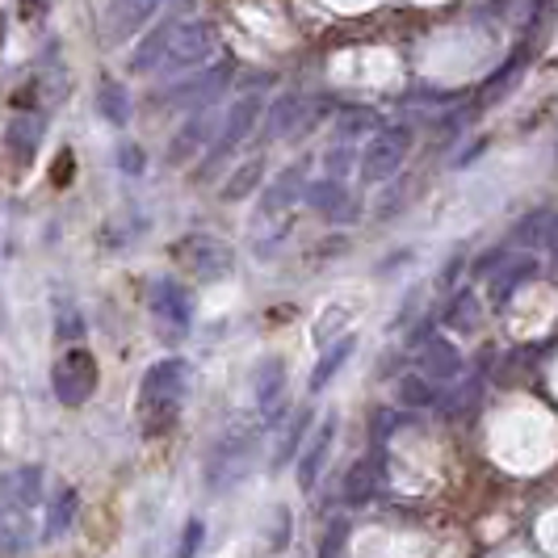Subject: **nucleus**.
I'll return each mask as SVG.
<instances>
[{"instance_id":"obj_1","label":"nucleus","mask_w":558,"mask_h":558,"mask_svg":"<svg viewBox=\"0 0 558 558\" xmlns=\"http://www.w3.org/2000/svg\"><path fill=\"white\" fill-rule=\"evenodd\" d=\"M219 47H223L219 43V29L206 26V22H168V26H156L143 38L135 59H131V68L140 76H147V72L177 76V72L206 68Z\"/></svg>"},{"instance_id":"obj_2","label":"nucleus","mask_w":558,"mask_h":558,"mask_svg":"<svg viewBox=\"0 0 558 558\" xmlns=\"http://www.w3.org/2000/svg\"><path fill=\"white\" fill-rule=\"evenodd\" d=\"M194 369L185 357H165L156 362L140 383V428L143 437H165L181 416V403L190 391Z\"/></svg>"},{"instance_id":"obj_3","label":"nucleus","mask_w":558,"mask_h":558,"mask_svg":"<svg viewBox=\"0 0 558 558\" xmlns=\"http://www.w3.org/2000/svg\"><path fill=\"white\" fill-rule=\"evenodd\" d=\"M256 441H260V428H252V424H231L223 437L215 441V449H210V471H206L215 492H223V487L244 478L252 453H256Z\"/></svg>"},{"instance_id":"obj_4","label":"nucleus","mask_w":558,"mask_h":558,"mask_svg":"<svg viewBox=\"0 0 558 558\" xmlns=\"http://www.w3.org/2000/svg\"><path fill=\"white\" fill-rule=\"evenodd\" d=\"M172 256L181 260V269L194 281H223L231 278L235 269V252L227 240H215V235H185L172 244Z\"/></svg>"},{"instance_id":"obj_5","label":"nucleus","mask_w":558,"mask_h":558,"mask_svg":"<svg viewBox=\"0 0 558 558\" xmlns=\"http://www.w3.org/2000/svg\"><path fill=\"white\" fill-rule=\"evenodd\" d=\"M97 383H101V374H97V357H93L88 349H68V353H59L56 369H51V387H56L63 408L88 403V399L97 395Z\"/></svg>"},{"instance_id":"obj_6","label":"nucleus","mask_w":558,"mask_h":558,"mask_svg":"<svg viewBox=\"0 0 558 558\" xmlns=\"http://www.w3.org/2000/svg\"><path fill=\"white\" fill-rule=\"evenodd\" d=\"M412 151V126H383L374 131L369 147L362 151V181L378 185V181H391L395 172L403 168Z\"/></svg>"},{"instance_id":"obj_7","label":"nucleus","mask_w":558,"mask_h":558,"mask_svg":"<svg viewBox=\"0 0 558 558\" xmlns=\"http://www.w3.org/2000/svg\"><path fill=\"white\" fill-rule=\"evenodd\" d=\"M147 307L156 315V324L168 336H185L194 324V294L177 278H151L147 281Z\"/></svg>"},{"instance_id":"obj_8","label":"nucleus","mask_w":558,"mask_h":558,"mask_svg":"<svg viewBox=\"0 0 558 558\" xmlns=\"http://www.w3.org/2000/svg\"><path fill=\"white\" fill-rule=\"evenodd\" d=\"M260 110H265V101H260L256 93H248V97H240V101L223 113V126H219V135H215L210 151H206V168H219L240 143L248 140L252 126L260 122Z\"/></svg>"},{"instance_id":"obj_9","label":"nucleus","mask_w":558,"mask_h":558,"mask_svg":"<svg viewBox=\"0 0 558 558\" xmlns=\"http://www.w3.org/2000/svg\"><path fill=\"white\" fill-rule=\"evenodd\" d=\"M231 72H235V63L223 59L219 68H206V72H197L190 81L172 84L165 97V106H177V110H197V106H215L219 101V93L227 88L231 81Z\"/></svg>"},{"instance_id":"obj_10","label":"nucleus","mask_w":558,"mask_h":558,"mask_svg":"<svg viewBox=\"0 0 558 558\" xmlns=\"http://www.w3.org/2000/svg\"><path fill=\"white\" fill-rule=\"evenodd\" d=\"M165 0H106L101 9V38L106 43H126L135 38L156 13H160Z\"/></svg>"},{"instance_id":"obj_11","label":"nucleus","mask_w":558,"mask_h":558,"mask_svg":"<svg viewBox=\"0 0 558 558\" xmlns=\"http://www.w3.org/2000/svg\"><path fill=\"white\" fill-rule=\"evenodd\" d=\"M252 387H256V412L265 424H278L286 412V362L278 357H265L252 374Z\"/></svg>"},{"instance_id":"obj_12","label":"nucleus","mask_w":558,"mask_h":558,"mask_svg":"<svg viewBox=\"0 0 558 558\" xmlns=\"http://www.w3.org/2000/svg\"><path fill=\"white\" fill-rule=\"evenodd\" d=\"M332 441H336V416H324V424L315 428V437H311L303 458H299V487L303 492H311L319 483L324 466H328V453H332Z\"/></svg>"},{"instance_id":"obj_13","label":"nucleus","mask_w":558,"mask_h":558,"mask_svg":"<svg viewBox=\"0 0 558 558\" xmlns=\"http://www.w3.org/2000/svg\"><path fill=\"white\" fill-rule=\"evenodd\" d=\"M378 487H383V458H357L353 466H349V475L340 483V496L344 504H369L378 496Z\"/></svg>"},{"instance_id":"obj_14","label":"nucleus","mask_w":558,"mask_h":558,"mask_svg":"<svg viewBox=\"0 0 558 558\" xmlns=\"http://www.w3.org/2000/svg\"><path fill=\"white\" fill-rule=\"evenodd\" d=\"M9 151H13V160L22 168L34 165V156H38V143H43V113H13V122H9Z\"/></svg>"},{"instance_id":"obj_15","label":"nucleus","mask_w":558,"mask_h":558,"mask_svg":"<svg viewBox=\"0 0 558 558\" xmlns=\"http://www.w3.org/2000/svg\"><path fill=\"white\" fill-rule=\"evenodd\" d=\"M420 369L428 374V378H437V383H449V378H458L462 374V357H458V344H449L446 336H428L424 340V349H420Z\"/></svg>"},{"instance_id":"obj_16","label":"nucleus","mask_w":558,"mask_h":558,"mask_svg":"<svg viewBox=\"0 0 558 558\" xmlns=\"http://www.w3.org/2000/svg\"><path fill=\"white\" fill-rule=\"evenodd\" d=\"M0 504H22L34 512L43 504V471L38 466H17V471L0 475Z\"/></svg>"},{"instance_id":"obj_17","label":"nucleus","mask_w":558,"mask_h":558,"mask_svg":"<svg viewBox=\"0 0 558 558\" xmlns=\"http://www.w3.org/2000/svg\"><path fill=\"white\" fill-rule=\"evenodd\" d=\"M303 197H307L311 210H319V215H328V219H344V215H353V197H349V190L340 185V177L311 181Z\"/></svg>"},{"instance_id":"obj_18","label":"nucleus","mask_w":558,"mask_h":558,"mask_svg":"<svg viewBox=\"0 0 558 558\" xmlns=\"http://www.w3.org/2000/svg\"><path fill=\"white\" fill-rule=\"evenodd\" d=\"M219 126H223V118H219V113L202 110L194 122L185 126V135H177V140H172V147H168V160H172V165H185V160L194 156L197 143H206L210 135H219Z\"/></svg>"},{"instance_id":"obj_19","label":"nucleus","mask_w":558,"mask_h":558,"mask_svg":"<svg viewBox=\"0 0 558 558\" xmlns=\"http://www.w3.org/2000/svg\"><path fill=\"white\" fill-rule=\"evenodd\" d=\"M533 274H537V260H533V256H517V260H508L500 269H492V303H496V307H508L512 294H517V286L530 281Z\"/></svg>"},{"instance_id":"obj_20","label":"nucleus","mask_w":558,"mask_h":558,"mask_svg":"<svg viewBox=\"0 0 558 558\" xmlns=\"http://www.w3.org/2000/svg\"><path fill=\"white\" fill-rule=\"evenodd\" d=\"M76 512H81V496H76V487H59L56 496L47 500V521H43V537H47V542L63 537V533L76 525Z\"/></svg>"},{"instance_id":"obj_21","label":"nucleus","mask_w":558,"mask_h":558,"mask_svg":"<svg viewBox=\"0 0 558 558\" xmlns=\"http://www.w3.org/2000/svg\"><path fill=\"white\" fill-rule=\"evenodd\" d=\"M299 194H307V185H303V168H286L278 181L269 185L265 202H260V219H274V215H281V210H290Z\"/></svg>"},{"instance_id":"obj_22","label":"nucleus","mask_w":558,"mask_h":558,"mask_svg":"<svg viewBox=\"0 0 558 558\" xmlns=\"http://www.w3.org/2000/svg\"><path fill=\"white\" fill-rule=\"evenodd\" d=\"M353 349H357V336H344V340H336L332 349H328V353L319 357V365L311 369V383H307L311 395H319L324 387H328V383H332L336 369H340V365H344L349 357H353Z\"/></svg>"},{"instance_id":"obj_23","label":"nucleus","mask_w":558,"mask_h":558,"mask_svg":"<svg viewBox=\"0 0 558 558\" xmlns=\"http://www.w3.org/2000/svg\"><path fill=\"white\" fill-rule=\"evenodd\" d=\"M399 403H403V408H437V403H441L437 378H428L424 369L403 374V378H399Z\"/></svg>"},{"instance_id":"obj_24","label":"nucleus","mask_w":558,"mask_h":558,"mask_svg":"<svg viewBox=\"0 0 558 558\" xmlns=\"http://www.w3.org/2000/svg\"><path fill=\"white\" fill-rule=\"evenodd\" d=\"M97 110L106 113L113 126H126V122H131V97H126V88H122V84H113V81H101Z\"/></svg>"},{"instance_id":"obj_25","label":"nucleus","mask_w":558,"mask_h":558,"mask_svg":"<svg viewBox=\"0 0 558 558\" xmlns=\"http://www.w3.org/2000/svg\"><path fill=\"white\" fill-rule=\"evenodd\" d=\"M307 428H311V408H303L299 416L286 424V433H281V441H278V453H274V466H286L290 458H294V449L303 446V437H307Z\"/></svg>"},{"instance_id":"obj_26","label":"nucleus","mask_w":558,"mask_h":558,"mask_svg":"<svg viewBox=\"0 0 558 558\" xmlns=\"http://www.w3.org/2000/svg\"><path fill=\"white\" fill-rule=\"evenodd\" d=\"M299 118H303V97H294V93H290V97H281L278 106H274L269 122H265V126H269L265 135H269V140H278V135H286L290 126H299Z\"/></svg>"},{"instance_id":"obj_27","label":"nucleus","mask_w":558,"mask_h":558,"mask_svg":"<svg viewBox=\"0 0 558 558\" xmlns=\"http://www.w3.org/2000/svg\"><path fill=\"white\" fill-rule=\"evenodd\" d=\"M260 172H265V160L256 156V160H248V165L235 168V177L223 185V197L227 202H240V197H248L252 190H256V181H260Z\"/></svg>"},{"instance_id":"obj_28","label":"nucleus","mask_w":558,"mask_h":558,"mask_svg":"<svg viewBox=\"0 0 558 558\" xmlns=\"http://www.w3.org/2000/svg\"><path fill=\"white\" fill-rule=\"evenodd\" d=\"M446 324H449V328H458V332H471V328L478 324V303H475V294L458 290V294H453V303H449V311H446Z\"/></svg>"},{"instance_id":"obj_29","label":"nucleus","mask_w":558,"mask_h":558,"mask_svg":"<svg viewBox=\"0 0 558 558\" xmlns=\"http://www.w3.org/2000/svg\"><path fill=\"white\" fill-rule=\"evenodd\" d=\"M374 126H378V113H374V110H344V113H340V140L369 135Z\"/></svg>"},{"instance_id":"obj_30","label":"nucleus","mask_w":558,"mask_h":558,"mask_svg":"<svg viewBox=\"0 0 558 558\" xmlns=\"http://www.w3.org/2000/svg\"><path fill=\"white\" fill-rule=\"evenodd\" d=\"M449 395H453V399H441V403H437V408H446L449 416H458V412H462V408H466V403H475L478 383H462V387H458V391H449Z\"/></svg>"},{"instance_id":"obj_31","label":"nucleus","mask_w":558,"mask_h":558,"mask_svg":"<svg viewBox=\"0 0 558 558\" xmlns=\"http://www.w3.org/2000/svg\"><path fill=\"white\" fill-rule=\"evenodd\" d=\"M521 63H525V47H517V51L508 56V63H504L500 72H496V76H487V97H496V88H500V84L508 81L517 68H521Z\"/></svg>"},{"instance_id":"obj_32","label":"nucleus","mask_w":558,"mask_h":558,"mask_svg":"<svg viewBox=\"0 0 558 558\" xmlns=\"http://www.w3.org/2000/svg\"><path fill=\"white\" fill-rule=\"evenodd\" d=\"M344 537H349V521H344V517H336L332 525H328V537L319 542V555H336V550L344 546Z\"/></svg>"},{"instance_id":"obj_33","label":"nucleus","mask_w":558,"mask_h":558,"mask_svg":"<svg viewBox=\"0 0 558 558\" xmlns=\"http://www.w3.org/2000/svg\"><path fill=\"white\" fill-rule=\"evenodd\" d=\"M395 424H399L395 412H378V416H374V441H387L395 433Z\"/></svg>"},{"instance_id":"obj_34","label":"nucleus","mask_w":558,"mask_h":558,"mask_svg":"<svg viewBox=\"0 0 558 558\" xmlns=\"http://www.w3.org/2000/svg\"><path fill=\"white\" fill-rule=\"evenodd\" d=\"M353 165V151H344V147H336L332 156H328V177H344V168Z\"/></svg>"},{"instance_id":"obj_35","label":"nucleus","mask_w":558,"mask_h":558,"mask_svg":"<svg viewBox=\"0 0 558 558\" xmlns=\"http://www.w3.org/2000/svg\"><path fill=\"white\" fill-rule=\"evenodd\" d=\"M118 156H122V168H126V172H140V168H143V160H140V147H122V151H118Z\"/></svg>"},{"instance_id":"obj_36","label":"nucleus","mask_w":558,"mask_h":558,"mask_svg":"<svg viewBox=\"0 0 558 558\" xmlns=\"http://www.w3.org/2000/svg\"><path fill=\"white\" fill-rule=\"evenodd\" d=\"M197 537H202V521H190V537H185L181 555H194V550H197Z\"/></svg>"},{"instance_id":"obj_37","label":"nucleus","mask_w":558,"mask_h":558,"mask_svg":"<svg viewBox=\"0 0 558 558\" xmlns=\"http://www.w3.org/2000/svg\"><path fill=\"white\" fill-rule=\"evenodd\" d=\"M458 274H462V256H453V260H449L446 274H441V281H446V286H453V278H458Z\"/></svg>"},{"instance_id":"obj_38","label":"nucleus","mask_w":558,"mask_h":558,"mask_svg":"<svg viewBox=\"0 0 558 558\" xmlns=\"http://www.w3.org/2000/svg\"><path fill=\"white\" fill-rule=\"evenodd\" d=\"M4 34H9V17L0 13V47H4Z\"/></svg>"},{"instance_id":"obj_39","label":"nucleus","mask_w":558,"mask_h":558,"mask_svg":"<svg viewBox=\"0 0 558 558\" xmlns=\"http://www.w3.org/2000/svg\"><path fill=\"white\" fill-rule=\"evenodd\" d=\"M26 9H47V0H22Z\"/></svg>"},{"instance_id":"obj_40","label":"nucleus","mask_w":558,"mask_h":558,"mask_svg":"<svg viewBox=\"0 0 558 558\" xmlns=\"http://www.w3.org/2000/svg\"><path fill=\"white\" fill-rule=\"evenodd\" d=\"M555 240H558V231H555Z\"/></svg>"}]
</instances>
